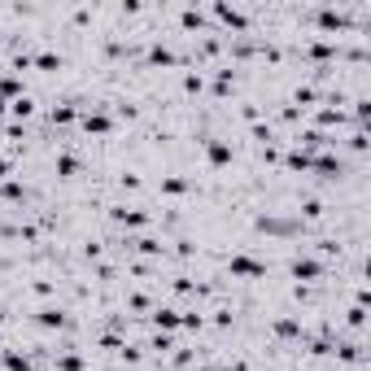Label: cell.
<instances>
[{
  "instance_id": "1",
  "label": "cell",
  "mask_w": 371,
  "mask_h": 371,
  "mask_svg": "<svg viewBox=\"0 0 371 371\" xmlns=\"http://www.w3.org/2000/svg\"><path fill=\"white\" fill-rule=\"evenodd\" d=\"M288 276L306 288V284L328 280V266H324V258H314V254H293V262H288Z\"/></svg>"
},
{
  "instance_id": "20",
  "label": "cell",
  "mask_w": 371,
  "mask_h": 371,
  "mask_svg": "<svg viewBox=\"0 0 371 371\" xmlns=\"http://www.w3.org/2000/svg\"><path fill=\"white\" fill-rule=\"evenodd\" d=\"M9 114H13L18 122H27V118L35 114V96H31V92H22V96H18V101L9 105Z\"/></svg>"
},
{
  "instance_id": "18",
  "label": "cell",
  "mask_w": 371,
  "mask_h": 371,
  "mask_svg": "<svg viewBox=\"0 0 371 371\" xmlns=\"http://www.w3.org/2000/svg\"><path fill=\"white\" fill-rule=\"evenodd\" d=\"M192 179L188 175H162V196H188Z\"/></svg>"
},
{
  "instance_id": "3",
  "label": "cell",
  "mask_w": 371,
  "mask_h": 371,
  "mask_svg": "<svg viewBox=\"0 0 371 371\" xmlns=\"http://www.w3.org/2000/svg\"><path fill=\"white\" fill-rule=\"evenodd\" d=\"M228 276L232 280H266V262L254 254H232L228 258Z\"/></svg>"
},
{
  "instance_id": "26",
  "label": "cell",
  "mask_w": 371,
  "mask_h": 371,
  "mask_svg": "<svg viewBox=\"0 0 371 371\" xmlns=\"http://www.w3.org/2000/svg\"><path fill=\"white\" fill-rule=\"evenodd\" d=\"M31 293H35V297H48V293H53V284H48V280H35Z\"/></svg>"
},
{
  "instance_id": "6",
  "label": "cell",
  "mask_w": 371,
  "mask_h": 371,
  "mask_svg": "<svg viewBox=\"0 0 371 371\" xmlns=\"http://www.w3.org/2000/svg\"><path fill=\"white\" fill-rule=\"evenodd\" d=\"M306 175H314V179H341V175H345V158H336V148H328V153H314Z\"/></svg>"
},
{
  "instance_id": "22",
  "label": "cell",
  "mask_w": 371,
  "mask_h": 371,
  "mask_svg": "<svg viewBox=\"0 0 371 371\" xmlns=\"http://www.w3.org/2000/svg\"><path fill=\"white\" fill-rule=\"evenodd\" d=\"M127 306H131V310L144 319L148 310H153V297H148V293H131V297H127Z\"/></svg>"
},
{
  "instance_id": "7",
  "label": "cell",
  "mask_w": 371,
  "mask_h": 371,
  "mask_svg": "<svg viewBox=\"0 0 371 371\" xmlns=\"http://www.w3.org/2000/svg\"><path fill=\"white\" fill-rule=\"evenodd\" d=\"M148 218H153V214H148V210H140V206H114L110 210V223H118V228L122 232H140V228H148Z\"/></svg>"
},
{
  "instance_id": "21",
  "label": "cell",
  "mask_w": 371,
  "mask_h": 371,
  "mask_svg": "<svg viewBox=\"0 0 371 371\" xmlns=\"http://www.w3.org/2000/svg\"><path fill=\"white\" fill-rule=\"evenodd\" d=\"M144 350H153V354H170V350H175V336H170V332H153V336L144 341Z\"/></svg>"
},
{
  "instance_id": "12",
  "label": "cell",
  "mask_w": 371,
  "mask_h": 371,
  "mask_svg": "<svg viewBox=\"0 0 371 371\" xmlns=\"http://www.w3.org/2000/svg\"><path fill=\"white\" fill-rule=\"evenodd\" d=\"M271 332H276L280 341H302L306 328H302V314H280L276 324H271Z\"/></svg>"
},
{
  "instance_id": "17",
  "label": "cell",
  "mask_w": 371,
  "mask_h": 371,
  "mask_svg": "<svg viewBox=\"0 0 371 371\" xmlns=\"http://www.w3.org/2000/svg\"><path fill=\"white\" fill-rule=\"evenodd\" d=\"M83 367H88V358L79 350H57L53 354V371H83Z\"/></svg>"
},
{
  "instance_id": "9",
  "label": "cell",
  "mask_w": 371,
  "mask_h": 371,
  "mask_svg": "<svg viewBox=\"0 0 371 371\" xmlns=\"http://www.w3.org/2000/svg\"><path fill=\"white\" fill-rule=\"evenodd\" d=\"M74 324V319L61 310V306H44V310H35V328L40 332H66Z\"/></svg>"
},
{
  "instance_id": "4",
  "label": "cell",
  "mask_w": 371,
  "mask_h": 371,
  "mask_svg": "<svg viewBox=\"0 0 371 371\" xmlns=\"http://www.w3.org/2000/svg\"><path fill=\"white\" fill-rule=\"evenodd\" d=\"M179 31L184 35H214V22L201 5H184L179 9Z\"/></svg>"
},
{
  "instance_id": "19",
  "label": "cell",
  "mask_w": 371,
  "mask_h": 371,
  "mask_svg": "<svg viewBox=\"0 0 371 371\" xmlns=\"http://www.w3.org/2000/svg\"><path fill=\"white\" fill-rule=\"evenodd\" d=\"M131 245H136L144 258H162V254H166V240H158V236H140V240H131Z\"/></svg>"
},
{
  "instance_id": "24",
  "label": "cell",
  "mask_w": 371,
  "mask_h": 371,
  "mask_svg": "<svg viewBox=\"0 0 371 371\" xmlns=\"http://www.w3.org/2000/svg\"><path fill=\"white\" fill-rule=\"evenodd\" d=\"M122 188H127V192H136L140 188V175H136V170H122V179H118Z\"/></svg>"
},
{
  "instance_id": "25",
  "label": "cell",
  "mask_w": 371,
  "mask_h": 371,
  "mask_svg": "<svg viewBox=\"0 0 371 371\" xmlns=\"http://www.w3.org/2000/svg\"><path fill=\"white\" fill-rule=\"evenodd\" d=\"M5 179H13V162H9V158H0V184H5Z\"/></svg>"
},
{
  "instance_id": "16",
  "label": "cell",
  "mask_w": 371,
  "mask_h": 371,
  "mask_svg": "<svg viewBox=\"0 0 371 371\" xmlns=\"http://www.w3.org/2000/svg\"><path fill=\"white\" fill-rule=\"evenodd\" d=\"M53 170H57V179H74V175L83 170V162H79V153H70V148H66V153H57Z\"/></svg>"
},
{
  "instance_id": "5",
  "label": "cell",
  "mask_w": 371,
  "mask_h": 371,
  "mask_svg": "<svg viewBox=\"0 0 371 371\" xmlns=\"http://www.w3.org/2000/svg\"><path fill=\"white\" fill-rule=\"evenodd\" d=\"M201 148H206V166H210V170L232 166V158H236L232 140H223V136H206V140H201Z\"/></svg>"
},
{
  "instance_id": "10",
  "label": "cell",
  "mask_w": 371,
  "mask_h": 371,
  "mask_svg": "<svg viewBox=\"0 0 371 371\" xmlns=\"http://www.w3.org/2000/svg\"><path fill=\"white\" fill-rule=\"evenodd\" d=\"M254 228H258V232H271V236H297V232H302V223L280 218V214H258Z\"/></svg>"
},
{
  "instance_id": "23",
  "label": "cell",
  "mask_w": 371,
  "mask_h": 371,
  "mask_svg": "<svg viewBox=\"0 0 371 371\" xmlns=\"http://www.w3.org/2000/svg\"><path fill=\"white\" fill-rule=\"evenodd\" d=\"M324 214H328V206L319 201V196H306L302 201V218H324Z\"/></svg>"
},
{
  "instance_id": "13",
  "label": "cell",
  "mask_w": 371,
  "mask_h": 371,
  "mask_svg": "<svg viewBox=\"0 0 371 371\" xmlns=\"http://www.w3.org/2000/svg\"><path fill=\"white\" fill-rule=\"evenodd\" d=\"M0 371H35V358L22 350H0Z\"/></svg>"
},
{
  "instance_id": "8",
  "label": "cell",
  "mask_w": 371,
  "mask_h": 371,
  "mask_svg": "<svg viewBox=\"0 0 371 371\" xmlns=\"http://www.w3.org/2000/svg\"><path fill=\"white\" fill-rule=\"evenodd\" d=\"M144 324L153 328V332H179V310H175V306H166V302H158L153 310L144 314Z\"/></svg>"
},
{
  "instance_id": "15",
  "label": "cell",
  "mask_w": 371,
  "mask_h": 371,
  "mask_svg": "<svg viewBox=\"0 0 371 371\" xmlns=\"http://www.w3.org/2000/svg\"><path fill=\"white\" fill-rule=\"evenodd\" d=\"M31 70H40V74H57V70H66V61H61V53L44 48V53H31Z\"/></svg>"
},
{
  "instance_id": "14",
  "label": "cell",
  "mask_w": 371,
  "mask_h": 371,
  "mask_svg": "<svg viewBox=\"0 0 371 371\" xmlns=\"http://www.w3.org/2000/svg\"><path fill=\"white\" fill-rule=\"evenodd\" d=\"M280 162H284L288 175H306V170H310V153H302V148H293V144L280 153Z\"/></svg>"
},
{
  "instance_id": "2",
  "label": "cell",
  "mask_w": 371,
  "mask_h": 371,
  "mask_svg": "<svg viewBox=\"0 0 371 371\" xmlns=\"http://www.w3.org/2000/svg\"><path fill=\"white\" fill-rule=\"evenodd\" d=\"M79 127H83V136L105 140V136H114V114H110L105 105H92V110L79 114Z\"/></svg>"
},
{
  "instance_id": "11",
  "label": "cell",
  "mask_w": 371,
  "mask_h": 371,
  "mask_svg": "<svg viewBox=\"0 0 371 371\" xmlns=\"http://www.w3.org/2000/svg\"><path fill=\"white\" fill-rule=\"evenodd\" d=\"M83 114V105H74V101H57L53 110H48V127H74Z\"/></svg>"
}]
</instances>
